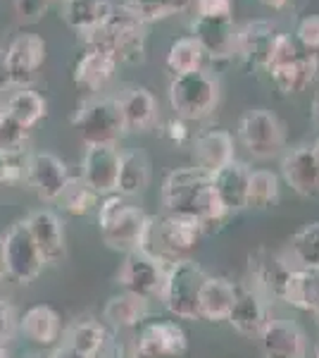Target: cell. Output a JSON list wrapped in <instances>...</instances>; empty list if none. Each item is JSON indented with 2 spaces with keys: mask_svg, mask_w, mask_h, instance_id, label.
<instances>
[{
  "mask_svg": "<svg viewBox=\"0 0 319 358\" xmlns=\"http://www.w3.org/2000/svg\"><path fill=\"white\" fill-rule=\"evenodd\" d=\"M86 48L112 55L117 62H141L146 50V22L129 3L114 5L101 27L81 36Z\"/></svg>",
  "mask_w": 319,
  "mask_h": 358,
  "instance_id": "cell-2",
  "label": "cell"
},
{
  "mask_svg": "<svg viewBox=\"0 0 319 358\" xmlns=\"http://www.w3.org/2000/svg\"><path fill=\"white\" fill-rule=\"evenodd\" d=\"M45 41L38 34H20L13 38V43L5 48L10 67V84L15 89H31L36 82L38 69L45 60Z\"/></svg>",
  "mask_w": 319,
  "mask_h": 358,
  "instance_id": "cell-10",
  "label": "cell"
},
{
  "mask_svg": "<svg viewBox=\"0 0 319 358\" xmlns=\"http://www.w3.org/2000/svg\"><path fill=\"white\" fill-rule=\"evenodd\" d=\"M205 277L207 275L202 273L200 265H195L188 258L167 263L160 292L165 308L181 320H198V294Z\"/></svg>",
  "mask_w": 319,
  "mask_h": 358,
  "instance_id": "cell-6",
  "label": "cell"
},
{
  "mask_svg": "<svg viewBox=\"0 0 319 358\" xmlns=\"http://www.w3.org/2000/svg\"><path fill=\"white\" fill-rule=\"evenodd\" d=\"M191 36L200 43L202 53L214 60H226L236 55V34L239 27L234 24V17H195L191 22Z\"/></svg>",
  "mask_w": 319,
  "mask_h": 358,
  "instance_id": "cell-14",
  "label": "cell"
},
{
  "mask_svg": "<svg viewBox=\"0 0 319 358\" xmlns=\"http://www.w3.org/2000/svg\"><path fill=\"white\" fill-rule=\"evenodd\" d=\"M260 3H262L265 8H269V10H283L288 0H260Z\"/></svg>",
  "mask_w": 319,
  "mask_h": 358,
  "instance_id": "cell-47",
  "label": "cell"
},
{
  "mask_svg": "<svg viewBox=\"0 0 319 358\" xmlns=\"http://www.w3.org/2000/svg\"><path fill=\"white\" fill-rule=\"evenodd\" d=\"M239 138L248 153L255 158H272L283 148V124L274 113L265 108H253L241 117Z\"/></svg>",
  "mask_w": 319,
  "mask_h": 358,
  "instance_id": "cell-8",
  "label": "cell"
},
{
  "mask_svg": "<svg viewBox=\"0 0 319 358\" xmlns=\"http://www.w3.org/2000/svg\"><path fill=\"white\" fill-rule=\"evenodd\" d=\"M260 349L265 358H305V334L288 320H267L260 330Z\"/></svg>",
  "mask_w": 319,
  "mask_h": 358,
  "instance_id": "cell-18",
  "label": "cell"
},
{
  "mask_svg": "<svg viewBox=\"0 0 319 358\" xmlns=\"http://www.w3.org/2000/svg\"><path fill=\"white\" fill-rule=\"evenodd\" d=\"M131 358H167V356H155V354H143V351H136L133 349V356Z\"/></svg>",
  "mask_w": 319,
  "mask_h": 358,
  "instance_id": "cell-48",
  "label": "cell"
},
{
  "mask_svg": "<svg viewBox=\"0 0 319 358\" xmlns=\"http://www.w3.org/2000/svg\"><path fill=\"white\" fill-rule=\"evenodd\" d=\"M20 155L10 158V155L0 153V187L3 184H17L24 179V163H20Z\"/></svg>",
  "mask_w": 319,
  "mask_h": 358,
  "instance_id": "cell-42",
  "label": "cell"
},
{
  "mask_svg": "<svg viewBox=\"0 0 319 358\" xmlns=\"http://www.w3.org/2000/svg\"><path fill=\"white\" fill-rule=\"evenodd\" d=\"M24 182L43 201H57L69 182V170L55 153L36 151L24 160Z\"/></svg>",
  "mask_w": 319,
  "mask_h": 358,
  "instance_id": "cell-11",
  "label": "cell"
},
{
  "mask_svg": "<svg viewBox=\"0 0 319 358\" xmlns=\"http://www.w3.org/2000/svg\"><path fill=\"white\" fill-rule=\"evenodd\" d=\"M315 358H319V349H317V351H315Z\"/></svg>",
  "mask_w": 319,
  "mask_h": 358,
  "instance_id": "cell-53",
  "label": "cell"
},
{
  "mask_svg": "<svg viewBox=\"0 0 319 358\" xmlns=\"http://www.w3.org/2000/svg\"><path fill=\"white\" fill-rule=\"evenodd\" d=\"M20 327L27 339H31L34 344H40V346L55 344L62 332V322H60L57 310L45 303L31 306V308L22 315Z\"/></svg>",
  "mask_w": 319,
  "mask_h": 358,
  "instance_id": "cell-28",
  "label": "cell"
},
{
  "mask_svg": "<svg viewBox=\"0 0 319 358\" xmlns=\"http://www.w3.org/2000/svg\"><path fill=\"white\" fill-rule=\"evenodd\" d=\"M281 175L286 184L303 199L319 196V160L312 146H295L281 160Z\"/></svg>",
  "mask_w": 319,
  "mask_h": 358,
  "instance_id": "cell-16",
  "label": "cell"
},
{
  "mask_svg": "<svg viewBox=\"0 0 319 358\" xmlns=\"http://www.w3.org/2000/svg\"><path fill=\"white\" fill-rule=\"evenodd\" d=\"M202 53L200 43L193 36H181L170 45V53H167V69L179 77V74H188V72H198L202 69Z\"/></svg>",
  "mask_w": 319,
  "mask_h": 358,
  "instance_id": "cell-33",
  "label": "cell"
},
{
  "mask_svg": "<svg viewBox=\"0 0 319 358\" xmlns=\"http://www.w3.org/2000/svg\"><path fill=\"white\" fill-rule=\"evenodd\" d=\"M226 322L243 337H258L267 322L265 296L255 287H236V301L226 315Z\"/></svg>",
  "mask_w": 319,
  "mask_h": 358,
  "instance_id": "cell-19",
  "label": "cell"
},
{
  "mask_svg": "<svg viewBox=\"0 0 319 358\" xmlns=\"http://www.w3.org/2000/svg\"><path fill=\"white\" fill-rule=\"evenodd\" d=\"M236 301V285L226 277H210L202 280L198 294V317L210 322L226 320L231 306Z\"/></svg>",
  "mask_w": 319,
  "mask_h": 358,
  "instance_id": "cell-26",
  "label": "cell"
},
{
  "mask_svg": "<svg viewBox=\"0 0 319 358\" xmlns=\"http://www.w3.org/2000/svg\"><path fill=\"white\" fill-rule=\"evenodd\" d=\"M57 201H60L62 208H65L67 213H72V215H86V213L96 206L98 194L91 192L81 177H69L67 187L62 189V194Z\"/></svg>",
  "mask_w": 319,
  "mask_h": 358,
  "instance_id": "cell-36",
  "label": "cell"
},
{
  "mask_svg": "<svg viewBox=\"0 0 319 358\" xmlns=\"http://www.w3.org/2000/svg\"><path fill=\"white\" fill-rule=\"evenodd\" d=\"M27 229L31 234L34 244H36L40 258L45 265H60L67 258V246H65V227L62 220L55 215L53 210H34L27 215Z\"/></svg>",
  "mask_w": 319,
  "mask_h": 358,
  "instance_id": "cell-12",
  "label": "cell"
},
{
  "mask_svg": "<svg viewBox=\"0 0 319 358\" xmlns=\"http://www.w3.org/2000/svg\"><path fill=\"white\" fill-rule=\"evenodd\" d=\"M10 117H15L20 124H24L27 129H34L40 120L48 115V103L45 98L34 89H17L13 96L8 98L3 108Z\"/></svg>",
  "mask_w": 319,
  "mask_h": 358,
  "instance_id": "cell-31",
  "label": "cell"
},
{
  "mask_svg": "<svg viewBox=\"0 0 319 358\" xmlns=\"http://www.w3.org/2000/svg\"><path fill=\"white\" fill-rule=\"evenodd\" d=\"M312 153H315V158L319 160V136H317V141L312 143Z\"/></svg>",
  "mask_w": 319,
  "mask_h": 358,
  "instance_id": "cell-49",
  "label": "cell"
},
{
  "mask_svg": "<svg viewBox=\"0 0 319 358\" xmlns=\"http://www.w3.org/2000/svg\"><path fill=\"white\" fill-rule=\"evenodd\" d=\"M50 358H89V356L79 354L77 349H72L69 344L62 342V346H57V349L53 351V356H50Z\"/></svg>",
  "mask_w": 319,
  "mask_h": 358,
  "instance_id": "cell-46",
  "label": "cell"
},
{
  "mask_svg": "<svg viewBox=\"0 0 319 358\" xmlns=\"http://www.w3.org/2000/svg\"><path fill=\"white\" fill-rule=\"evenodd\" d=\"M186 349H188L186 332H184V327L174 320L146 322L136 339V351H143V354L184 358Z\"/></svg>",
  "mask_w": 319,
  "mask_h": 358,
  "instance_id": "cell-15",
  "label": "cell"
},
{
  "mask_svg": "<svg viewBox=\"0 0 319 358\" xmlns=\"http://www.w3.org/2000/svg\"><path fill=\"white\" fill-rule=\"evenodd\" d=\"M195 167L205 175H212L219 167L234 160V138L224 129H205L193 138Z\"/></svg>",
  "mask_w": 319,
  "mask_h": 358,
  "instance_id": "cell-20",
  "label": "cell"
},
{
  "mask_svg": "<svg viewBox=\"0 0 319 358\" xmlns=\"http://www.w3.org/2000/svg\"><path fill=\"white\" fill-rule=\"evenodd\" d=\"M146 315H148V299L136 296L131 292L114 294L105 303V310H103V317L112 327H119V330H129V327L141 325L146 320Z\"/></svg>",
  "mask_w": 319,
  "mask_h": 358,
  "instance_id": "cell-30",
  "label": "cell"
},
{
  "mask_svg": "<svg viewBox=\"0 0 319 358\" xmlns=\"http://www.w3.org/2000/svg\"><path fill=\"white\" fill-rule=\"evenodd\" d=\"M72 127L84 146H117L126 131L117 98L98 94L81 101L72 117Z\"/></svg>",
  "mask_w": 319,
  "mask_h": 358,
  "instance_id": "cell-3",
  "label": "cell"
},
{
  "mask_svg": "<svg viewBox=\"0 0 319 358\" xmlns=\"http://www.w3.org/2000/svg\"><path fill=\"white\" fill-rule=\"evenodd\" d=\"M3 275H5V270H3V261H0V285H3Z\"/></svg>",
  "mask_w": 319,
  "mask_h": 358,
  "instance_id": "cell-52",
  "label": "cell"
},
{
  "mask_svg": "<svg viewBox=\"0 0 319 358\" xmlns=\"http://www.w3.org/2000/svg\"><path fill=\"white\" fill-rule=\"evenodd\" d=\"M53 0H13V10L22 24H36L48 13Z\"/></svg>",
  "mask_w": 319,
  "mask_h": 358,
  "instance_id": "cell-39",
  "label": "cell"
},
{
  "mask_svg": "<svg viewBox=\"0 0 319 358\" xmlns=\"http://www.w3.org/2000/svg\"><path fill=\"white\" fill-rule=\"evenodd\" d=\"M13 325H15V313L13 306H10L8 299L0 294V344H5L13 334Z\"/></svg>",
  "mask_w": 319,
  "mask_h": 358,
  "instance_id": "cell-44",
  "label": "cell"
},
{
  "mask_svg": "<svg viewBox=\"0 0 319 358\" xmlns=\"http://www.w3.org/2000/svg\"><path fill=\"white\" fill-rule=\"evenodd\" d=\"M162 203L170 215H184L195 220L202 232H212L224 224L229 210L214 194L210 175L198 167H179L167 175L162 184Z\"/></svg>",
  "mask_w": 319,
  "mask_h": 358,
  "instance_id": "cell-1",
  "label": "cell"
},
{
  "mask_svg": "<svg viewBox=\"0 0 319 358\" xmlns=\"http://www.w3.org/2000/svg\"><path fill=\"white\" fill-rule=\"evenodd\" d=\"M0 261H3L5 275H10L20 285H29L43 270V258H40L31 234H29L24 220L15 222L0 239Z\"/></svg>",
  "mask_w": 319,
  "mask_h": 358,
  "instance_id": "cell-7",
  "label": "cell"
},
{
  "mask_svg": "<svg viewBox=\"0 0 319 358\" xmlns=\"http://www.w3.org/2000/svg\"><path fill=\"white\" fill-rule=\"evenodd\" d=\"M150 182V160L143 151H126L119 158V172H117V187L114 192L124 199L138 196L146 192Z\"/></svg>",
  "mask_w": 319,
  "mask_h": 358,
  "instance_id": "cell-29",
  "label": "cell"
},
{
  "mask_svg": "<svg viewBox=\"0 0 319 358\" xmlns=\"http://www.w3.org/2000/svg\"><path fill=\"white\" fill-rule=\"evenodd\" d=\"M315 120H317V122H319V101L315 103Z\"/></svg>",
  "mask_w": 319,
  "mask_h": 358,
  "instance_id": "cell-51",
  "label": "cell"
},
{
  "mask_svg": "<svg viewBox=\"0 0 319 358\" xmlns=\"http://www.w3.org/2000/svg\"><path fill=\"white\" fill-rule=\"evenodd\" d=\"M195 13L198 17H226L234 15V0H195Z\"/></svg>",
  "mask_w": 319,
  "mask_h": 358,
  "instance_id": "cell-41",
  "label": "cell"
},
{
  "mask_svg": "<svg viewBox=\"0 0 319 358\" xmlns=\"http://www.w3.org/2000/svg\"><path fill=\"white\" fill-rule=\"evenodd\" d=\"M117 65L119 62L114 60L112 55L103 53V50H96V48H86L84 55H79V60L74 62L72 79L79 89L96 94V91H101L103 86L114 77Z\"/></svg>",
  "mask_w": 319,
  "mask_h": 358,
  "instance_id": "cell-22",
  "label": "cell"
},
{
  "mask_svg": "<svg viewBox=\"0 0 319 358\" xmlns=\"http://www.w3.org/2000/svg\"><path fill=\"white\" fill-rule=\"evenodd\" d=\"M10 67H8V53L0 48V91L10 89Z\"/></svg>",
  "mask_w": 319,
  "mask_h": 358,
  "instance_id": "cell-45",
  "label": "cell"
},
{
  "mask_svg": "<svg viewBox=\"0 0 319 358\" xmlns=\"http://www.w3.org/2000/svg\"><path fill=\"white\" fill-rule=\"evenodd\" d=\"M131 8L143 17V22H158L181 15L193 5V0H131Z\"/></svg>",
  "mask_w": 319,
  "mask_h": 358,
  "instance_id": "cell-37",
  "label": "cell"
},
{
  "mask_svg": "<svg viewBox=\"0 0 319 358\" xmlns=\"http://www.w3.org/2000/svg\"><path fill=\"white\" fill-rule=\"evenodd\" d=\"M62 3H65V0H62Z\"/></svg>",
  "mask_w": 319,
  "mask_h": 358,
  "instance_id": "cell-55",
  "label": "cell"
},
{
  "mask_svg": "<svg viewBox=\"0 0 319 358\" xmlns=\"http://www.w3.org/2000/svg\"><path fill=\"white\" fill-rule=\"evenodd\" d=\"M319 57L315 53H298L291 62L269 69V77L281 94H300L317 79Z\"/></svg>",
  "mask_w": 319,
  "mask_h": 358,
  "instance_id": "cell-25",
  "label": "cell"
},
{
  "mask_svg": "<svg viewBox=\"0 0 319 358\" xmlns=\"http://www.w3.org/2000/svg\"><path fill=\"white\" fill-rule=\"evenodd\" d=\"M219 103V82L205 69L172 77L170 106L184 122L210 117Z\"/></svg>",
  "mask_w": 319,
  "mask_h": 358,
  "instance_id": "cell-5",
  "label": "cell"
},
{
  "mask_svg": "<svg viewBox=\"0 0 319 358\" xmlns=\"http://www.w3.org/2000/svg\"><path fill=\"white\" fill-rule=\"evenodd\" d=\"M291 258L298 268H319V222L305 224L293 234Z\"/></svg>",
  "mask_w": 319,
  "mask_h": 358,
  "instance_id": "cell-35",
  "label": "cell"
},
{
  "mask_svg": "<svg viewBox=\"0 0 319 358\" xmlns=\"http://www.w3.org/2000/svg\"><path fill=\"white\" fill-rule=\"evenodd\" d=\"M107 342V332L101 322L96 320H79L65 334V344H69L72 349H77L79 354L96 358L103 351V346Z\"/></svg>",
  "mask_w": 319,
  "mask_h": 358,
  "instance_id": "cell-32",
  "label": "cell"
},
{
  "mask_svg": "<svg viewBox=\"0 0 319 358\" xmlns=\"http://www.w3.org/2000/svg\"><path fill=\"white\" fill-rule=\"evenodd\" d=\"M162 136L167 138V141H172L174 146H181V143H186L188 141V127L184 120H179V117H174L170 120V122L165 124V129H162Z\"/></svg>",
  "mask_w": 319,
  "mask_h": 358,
  "instance_id": "cell-43",
  "label": "cell"
},
{
  "mask_svg": "<svg viewBox=\"0 0 319 358\" xmlns=\"http://www.w3.org/2000/svg\"><path fill=\"white\" fill-rule=\"evenodd\" d=\"M0 358H10L8 356V349H5V344H0Z\"/></svg>",
  "mask_w": 319,
  "mask_h": 358,
  "instance_id": "cell-50",
  "label": "cell"
},
{
  "mask_svg": "<svg viewBox=\"0 0 319 358\" xmlns=\"http://www.w3.org/2000/svg\"><path fill=\"white\" fill-rule=\"evenodd\" d=\"M279 201V177L272 170H251L248 175V194H246V208H265L274 206Z\"/></svg>",
  "mask_w": 319,
  "mask_h": 358,
  "instance_id": "cell-34",
  "label": "cell"
},
{
  "mask_svg": "<svg viewBox=\"0 0 319 358\" xmlns=\"http://www.w3.org/2000/svg\"><path fill=\"white\" fill-rule=\"evenodd\" d=\"M281 301L305 313L319 315V268H291L283 282Z\"/></svg>",
  "mask_w": 319,
  "mask_h": 358,
  "instance_id": "cell-23",
  "label": "cell"
},
{
  "mask_svg": "<svg viewBox=\"0 0 319 358\" xmlns=\"http://www.w3.org/2000/svg\"><path fill=\"white\" fill-rule=\"evenodd\" d=\"M29 141V129L24 124H20L15 117H10L8 113H0V153L3 155H22Z\"/></svg>",
  "mask_w": 319,
  "mask_h": 358,
  "instance_id": "cell-38",
  "label": "cell"
},
{
  "mask_svg": "<svg viewBox=\"0 0 319 358\" xmlns=\"http://www.w3.org/2000/svg\"><path fill=\"white\" fill-rule=\"evenodd\" d=\"M165 268V261L150 256V253L141 251V248H133V251H126V258L117 273V282L124 292H131L143 299H153L160 296L162 292Z\"/></svg>",
  "mask_w": 319,
  "mask_h": 358,
  "instance_id": "cell-9",
  "label": "cell"
},
{
  "mask_svg": "<svg viewBox=\"0 0 319 358\" xmlns=\"http://www.w3.org/2000/svg\"><path fill=\"white\" fill-rule=\"evenodd\" d=\"M295 38L305 48V53H319V15H307L295 29Z\"/></svg>",
  "mask_w": 319,
  "mask_h": 358,
  "instance_id": "cell-40",
  "label": "cell"
},
{
  "mask_svg": "<svg viewBox=\"0 0 319 358\" xmlns=\"http://www.w3.org/2000/svg\"><path fill=\"white\" fill-rule=\"evenodd\" d=\"M119 148L117 146H86L81 160V179L98 196L114 194L119 172Z\"/></svg>",
  "mask_w": 319,
  "mask_h": 358,
  "instance_id": "cell-13",
  "label": "cell"
},
{
  "mask_svg": "<svg viewBox=\"0 0 319 358\" xmlns=\"http://www.w3.org/2000/svg\"><path fill=\"white\" fill-rule=\"evenodd\" d=\"M276 36H279V31H276L274 22H267V20L248 22L236 34V55L251 69L265 67L267 60H269L272 45H274Z\"/></svg>",
  "mask_w": 319,
  "mask_h": 358,
  "instance_id": "cell-17",
  "label": "cell"
},
{
  "mask_svg": "<svg viewBox=\"0 0 319 358\" xmlns=\"http://www.w3.org/2000/svg\"><path fill=\"white\" fill-rule=\"evenodd\" d=\"M117 101L126 131H148L158 122V101L146 86H131Z\"/></svg>",
  "mask_w": 319,
  "mask_h": 358,
  "instance_id": "cell-24",
  "label": "cell"
},
{
  "mask_svg": "<svg viewBox=\"0 0 319 358\" xmlns=\"http://www.w3.org/2000/svg\"><path fill=\"white\" fill-rule=\"evenodd\" d=\"M248 170L246 165L239 163V160H231L229 165L219 167L217 172L210 175V182H212V189L214 194L219 196L222 206L231 213H239L246 208V194H248Z\"/></svg>",
  "mask_w": 319,
  "mask_h": 358,
  "instance_id": "cell-21",
  "label": "cell"
},
{
  "mask_svg": "<svg viewBox=\"0 0 319 358\" xmlns=\"http://www.w3.org/2000/svg\"><path fill=\"white\" fill-rule=\"evenodd\" d=\"M0 113H3V108H0Z\"/></svg>",
  "mask_w": 319,
  "mask_h": 358,
  "instance_id": "cell-54",
  "label": "cell"
},
{
  "mask_svg": "<svg viewBox=\"0 0 319 358\" xmlns=\"http://www.w3.org/2000/svg\"><path fill=\"white\" fill-rule=\"evenodd\" d=\"M112 8V0H65L62 17L69 29H74L79 36H86L107 20Z\"/></svg>",
  "mask_w": 319,
  "mask_h": 358,
  "instance_id": "cell-27",
  "label": "cell"
},
{
  "mask_svg": "<svg viewBox=\"0 0 319 358\" xmlns=\"http://www.w3.org/2000/svg\"><path fill=\"white\" fill-rule=\"evenodd\" d=\"M150 217L138 206H129L124 196L110 194L98 208V227L110 248L133 251L141 246L143 232Z\"/></svg>",
  "mask_w": 319,
  "mask_h": 358,
  "instance_id": "cell-4",
  "label": "cell"
}]
</instances>
